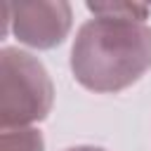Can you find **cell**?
<instances>
[{"mask_svg":"<svg viewBox=\"0 0 151 151\" xmlns=\"http://www.w3.org/2000/svg\"><path fill=\"white\" fill-rule=\"evenodd\" d=\"M87 9L94 17H109V19L144 21L149 17V7L137 5V2H87Z\"/></svg>","mask_w":151,"mask_h":151,"instance_id":"obj_5","label":"cell"},{"mask_svg":"<svg viewBox=\"0 0 151 151\" xmlns=\"http://www.w3.org/2000/svg\"><path fill=\"white\" fill-rule=\"evenodd\" d=\"M2 151H45L42 132L35 127H5Z\"/></svg>","mask_w":151,"mask_h":151,"instance_id":"obj_4","label":"cell"},{"mask_svg":"<svg viewBox=\"0 0 151 151\" xmlns=\"http://www.w3.org/2000/svg\"><path fill=\"white\" fill-rule=\"evenodd\" d=\"M151 68V26L132 19L94 17L71 47V73L90 92L116 94Z\"/></svg>","mask_w":151,"mask_h":151,"instance_id":"obj_1","label":"cell"},{"mask_svg":"<svg viewBox=\"0 0 151 151\" xmlns=\"http://www.w3.org/2000/svg\"><path fill=\"white\" fill-rule=\"evenodd\" d=\"M9 19L19 42L35 50H52L66 40L73 24V9L64 0L9 2Z\"/></svg>","mask_w":151,"mask_h":151,"instance_id":"obj_3","label":"cell"},{"mask_svg":"<svg viewBox=\"0 0 151 151\" xmlns=\"http://www.w3.org/2000/svg\"><path fill=\"white\" fill-rule=\"evenodd\" d=\"M0 120L5 127H28L45 120L54 104V85L38 57L19 47L0 52Z\"/></svg>","mask_w":151,"mask_h":151,"instance_id":"obj_2","label":"cell"},{"mask_svg":"<svg viewBox=\"0 0 151 151\" xmlns=\"http://www.w3.org/2000/svg\"><path fill=\"white\" fill-rule=\"evenodd\" d=\"M64 151H106V149H101V146H90V144H80V146L64 149Z\"/></svg>","mask_w":151,"mask_h":151,"instance_id":"obj_6","label":"cell"}]
</instances>
